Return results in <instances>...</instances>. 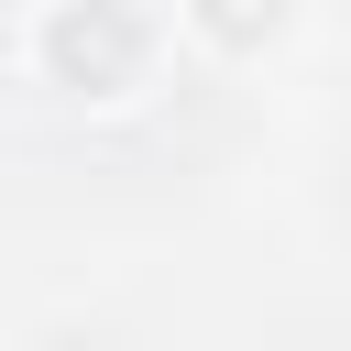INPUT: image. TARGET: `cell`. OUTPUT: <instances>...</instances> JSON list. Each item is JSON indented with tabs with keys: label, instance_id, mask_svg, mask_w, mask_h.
<instances>
[{
	"label": "cell",
	"instance_id": "6da1fadb",
	"mask_svg": "<svg viewBox=\"0 0 351 351\" xmlns=\"http://www.w3.org/2000/svg\"><path fill=\"white\" fill-rule=\"evenodd\" d=\"M44 77L77 88V99L143 88V22H132L121 0H66V11L44 22Z\"/></svg>",
	"mask_w": 351,
	"mask_h": 351
},
{
	"label": "cell",
	"instance_id": "7a4b0ae2",
	"mask_svg": "<svg viewBox=\"0 0 351 351\" xmlns=\"http://www.w3.org/2000/svg\"><path fill=\"white\" fill-rule=\"evenodd\" d=\"M186 22H197L208 44H230V55H252V44L285 33V0H186Z\"/></svg>",
	"mask_w": 351,
	"mask_h": 351
}]
</instances>
